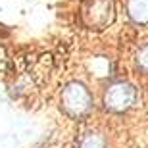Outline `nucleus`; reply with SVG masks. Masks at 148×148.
I'll return each mask as SVG.
<instances>
[{
  "label": "nucleus",
  "instance_id": "5",
  "mask_svg": "<svg viewBox=\"0 0 148 148\" xmlns=\"http://www.w3.org/2000/svg\"><path fill=\"white\" fill-rule=\"evenodd\" d=\"M79 148H104V140H102L98 135L88 133L87 137L81 140V146H79Z\"/></svg>",
  "mask_w": 148,
  "mask_h": 148
},
{
  "label": "nucleus",
  "instance_id": "1",
  "mask_svg": "<svg viewBox=\"0 0 148 148\" xmlns=\"http://www.w3.org/2000/svg\"><path fill=\"white\" fill-rule=\"evenodd\" d=\"M112 17H114L112 0H88L83 8V19L88 27L102 29L112 21Z\"/></svg>",
  "mask_w": 148,
  "mask_h": 148
},
{
  "label": "nucleus",
  "instance_id": "6",
  "mask_svg": "<svg viewBox=\"0 0 148 148\" xmlns=\"http://www.w3.org/2000/svg\"><path fill=\"white\" fill-rule=\"evenodd\" d=\"M137 64L143 71L148 73V44L144 48H140V52H138V56H137Z\"/></svg>",
  "mask_w": 148,
  "mask_h": 148
},
{
  "label": "nucleus",
  "instance_id": "4",
  "mask_svg": "<svg viewBox=\"0 0 148 148\" xmlns=\"http://www.w3.org/2000/svg\"><path fill=\"white\" fill-rule=\"evenodd\" d=\"M127 10L137 23H148V0H129Z\"/></svg>",
  "mask_w": 148,
  "mask_h": 148
},
{
  "label": "nucleus",
  "instance_id": "3",
  "mask_svg": "<svg viewBox=\"0 0 148 148\" xmlns=\"http://www.w3.org/2000/svg\"><path fill=\"white\" fill-rule=\"evenodd\" d=\"M135 98H137V92H135V88L131 85L117 83V85L108 88V92H106V106L114 112H123L127 108H131Z\"/></svg>",
  "mask_w": 148,
  "mask_h": 148
},
{
  "label": "nucleus",
  "instance_id": "2",
  "mask_svg": "<svg viewBox=\"0 0 148 148\" xmlns=\"http://www.w3.org/2000/svg\"><path fill=\"white\" fill-rule=\"evenodd\" d=\"M62 100H64V108H66V112L69 115H75V117L87 114L88 108H90V102H92L88 90L83 87V85H79V83L69 85V87L64 90Z\"/></svg>",
  "mask_w": 148,
  "mask_h": 148
}]
</instances>
